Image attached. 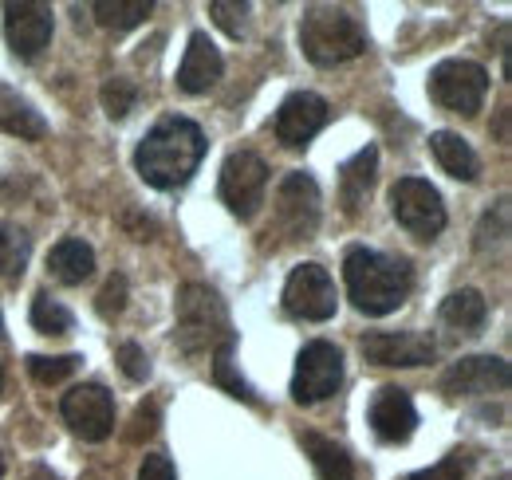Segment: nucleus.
<instances>
[{"label": "nucleus", "mask_w": 512, "mask_h": 480, "mask_svg": "<svg viewBox=\"0 0 512 480\" xmlns=\"http://www.w3.org/2000/svg\"><path fill=\"white\" fill-rule=\"evenodd\" d=\"M442 319H446L449 327H457V331L473 335V331H481V327H485V319H489V303H485L481 292L461 288V292H453V296L442 300Z\"/></svg>", "instance_id": "obj_22"}, {"label": "nucleus", "mask_w": 512, "mask_h": 480, "mask_svg": "<svg viewBox=\"0 0 512 480\" xmlns=\"http://www.w3.org/2000/svg\"><path fill=\"white\" fill-rule=\"evenodd\" d=\"M343 280H347V296L363 315H390L398 311L410 288H414V272L406 260L375 252L367 244L347 248L343 256Z\"/></svg>", "instance_id": "obj_2"}, {"label": "nucleus", "mask_w": 512, "mask_h": 480, "mask_svg": "<svg viewBox=\"0 0 512 480\" xmlns=\"http://www.w3.org/2000/svg\"><path fill=\"white\" fill-rule=\"evenodd\" d=\"M497 480H509V473H501V477H497Z\"/></svg>", "instance_id": "obj_40"}, {"label": "nucleus", "mask_w": 512, "mask_h": 480, "mask_svg": "<svg viewBox=\"0 0 512 480\" xmlns=\"http://www.w3.org/2000/svg\"><path fill=\"white\" fill-rule=\"evenodd\" d=\"M359 347H363V359L375 366H426L438 355L434 339L418 331H375V335H363Z\"/></svg>", "instance_id": "obj_14"}, {"label": "nucleus", "mask_w": 512, "mask_h": 480, "mask_svg": "<svg viewBox=\"0 0 512 480\" xmlns=\"http://www.w3.org/2000/svg\"><path fill=\"white\" fill-rule=\"evenodd\" d=\"M225 71V60L217 52V44L205 36V32H193L190 36V48H186V60L178 67V87L186 95H205Z\"/></svg>", "instance_id": "obj_17"}, {"label": "nucleus", "mask_w": 512, "mask_h": 480, "mask_svg": "<svg viewBox=\"0 0 512 480\" xmlns=\"http://www.w3.org/2000/svg\"><path fill=\"white\" fill-rule=\"evenodd\" d=\"M48 268H52V276H56L60 284L75 288V284L91 280V272H95V252H91V244L67 237L48 252Z\"/></svg>", "instance_id": "obj_21"}, {"label": "nucleus", "mask_w": 512, "mask_h": 480, "mask_svg": "<svg viewBox=\"0 0 512 480\" xmlns=\"http://www.w3.org/2000/svg\"><path fill=\"white\" fill-rule=\"evenodd\" d=\"M264 189H268V166L253 150H237L225 158L221 166V201L233 217L249 221L256 209L264 205Z\"/></svg>", "instance_id": "obj_7"}, {"label": "nucleus", "mask_w": 512, "mask_h": 480, "mask_svg": "<svg viewBox=\"0 0 512 480\" xmlns=\"http://www.w3.org/2000/svg\"><path fill=\"white\" fill-rule=\"evenodd\" d=\"M0 130L20 142H40L48 134V122L24 95H16L12 87L0 83Z\"/></svg>", "instance_id": "obj_19"}, {"label": "nucleus", "mask_w": 512, "mask_h": 480, "mask_svg": "<svg viewBox=\"0 0 512 480\" xmlns=\"http://www.w3.org/2000/svg\"><path fill=\"white\" fill-rule=\"evenodd\" d=\"M209 16L221 32H229L233 40H241L249 32V4H237V0H213L209 4Z\"/></svg>", "instance_id": "obj_30"}, {"label": "nucleus", "mask_w": 512, "mask_h": 480, "mask_svg": "<svg viewBox=\"0 0 512 480\" xmlns=\"http://www.w3.org/2000/svg\"><path fill=\"white\" fill-rule=\"evenodd\" d=\"M371 429L375 437L386 445H402L414 437V425H418V410H414V398L402 390V386H383L371 402Z\"/></svg>", "instance_id": "obj_16"}, {"label": "nucleus", "mask_w": 512, "mask_h": 480, "mask_svg": "<svg viewBox=\"0 0 512 480\" xmlns=\"http://www.w3.org/2000/svg\"><path fill=\"white\" fill-rule=\"evenodd\" d=\"M138 480H178L174 477V461L162 457V453H150L142 461V469H138Z\"/></svg>", "instance_id": "obj_35"}, {"label": "nucleus", "mask_w": 512, "mask_h": 480, "mask_svg": "<svg viewBox=\"0 0 512 480\" xmlns=\"http://www.w3.org/2000/svg\"><path fill=\"white\" fill-rule=\"evenodd\" d=\"M0 390H4V370H0Z\"/></svg>", "instance_id": "obj_39"}, {"label": "nucleus", "mask_w": 512, "mask_h": 480, "mask_svg": "<svg viewBox=\"0 0 512 480\" xmlns=\"http://www.w3.org/2000/svg\"><path fill=\"white\" fill-rule=\"evenodd\" d=\"M327 122V103L312 91H296L276 111V138L284 146H308Z\"/></svg>", "instance_id": "obj_15"}, {"label": "nucleus", "mask_w": 512, "mask_h": 480, "mask_svg": "<svg viewBox=\"0 0 512 480\" xmlns=\"http://www.w3.org/2000/svg\"><path fill=\"white\" fill-rule=\"evenodd\" d=\"M174 311H178V323H174V343H178V351L182 355H213L221 343H229V339H237L233 335V323H229V307L225 300L213 292V288H205V284H186L182 292H178V303H174Z\"/></svg>", "instance_id": "obj_3"}, {"label": "nucleus", "mask_w": 512, "mask_h": 480, "mask_svg": "<svg viewBox=\"0 0 512 480\" xmlns=\"http://www.w3.org/2000/svg\"><path fill=\"white\" fill-rule=\"evenodd\" d=\"M300 441H304V449H308V457H312V465H316L320 480H355L351 457H347L335 441H327V437H320V433H304Z\"/></svg>", "instance_id": "obj_24"}, {"label": "nucleus", "mask_w": 512, "mask_h": 480, "mask_svg": "<svg viewBox=\"0 0 512 480\" xmlns=\"http://www.w3.org/2000/svg\"><path fill=\"white\" fill-rule=\"evenodd\" d=\"M233 351H237V339H229V343H221L209 359H213V382L229 394V398H237V402H245V406H260V398H256V390L241 378V370H237V359H233Z\"/></svg>", "instance_id": "obj_23"}, {"label": "nucleus", "mask_w": 512, "mask_h": 480, "mask_svg": "<svg viewBox=\"0 0 512 480\" xmlns=\"http://www.w3.org/2000/svg\"><path fill=\"white\" fill-rule=\"evenodd\" d=\"M60 414L83 441H107L115 433V402L99 382H83L71 394H64Z\"/></svg>", "instance_id": "obj_10"}, {"label": "nucleus", "mask_w": 512, "mask_h": 480, "mask_svg": "<svg viewBox=\"0 0 512 480\" xmlns=\"http://www.w3.org/2000/svg\"><path fill=\"white\" fill-rule=\"evenodd\" d=\"M394 221L418 240H434L446 229V205L442 193L426 178H398L390 189Z\"/></svg>", "instance_id": "obj_6"}, {"label": "nucleus", "mask_w": 512, "mask_h": 480, "mask_svg": "<svg viewBox=\"0 0 512 480\" xmlns=\"http://www.w3.org/2000/svg\"><path fill=\"white\" fill-rule=\"evenodd\" d=\"M375 170H379V150L375 146H363L355 158L343 162V170H339V201H343L347 217H355L363 209V201H367V193L375 185Z\"/></svg>", "instance_id": "obj_18"}, {"label": "nucleus", "mask_w": 512, "mask_h": 480, "mask_svg": "<svg viewBox=\"0 0 512 480\" xmlns=\"http://www.w3.org/2000/svg\"><path fill=\"white\" fill-rule=\"evenodd\" d=\"M79 355H56V359H48V355H32L28 359V374H32V382H40V386H56V382H64L71 378L75 370H79Z\"/></svg>", "instance_id": "obj_28"}, {"label": "nucleus", "mask_w": 512, "mask_h": 480, "mask_svg": "<svg viewBox=\"0 0 512 480\" xmlns=\"http://www.w3.org/2000/svg\"><path fill=\"white\" fill-rule=\"evenodd\" d=\"M28 256H32V237L20 225H0V276L8 280L24 276Z\"/></svg>", "instance_id": "obj_26"}, {"label": "nucleus", "mask_w": 512, "mask_h": 480, "mask_svg": "<svg viewBox=\"0 0 512 480\" xmlns=\"http://www.w3.org/2000/svg\"><path fill=\"white\" fill-rule=\"evenodd\" d=\"M32 327L40 331V335H67L71 327H75V319H71V311H67L60 300H52L48 292H40L36 300H32Z\"/></svg>", "instance_id": "obj_27"}, {"label": "nucleus", "mask_w": 512, "mask_h": 480, "mask_svg": "<svg viewBox=\"0 0 512 480\" xmlns=\"http://www.w3.org/2000/svg\"><path fill=\"white\" fill-rule=\"evenodd\" d=\"M300 48L316 67H335L367 52V28L335 4H312L300 20Z\"/></svg>", "instance_id": "obj_4"}, {"label": "nucleus", "mask_w": 512, "mask_h": 480, "mask_svg": "<svg viewBox=\"0 0 512 480\" xmlns=\"http://www.w3.org/2000/svg\"><path fill=\"white\" fill-rule=\"evenodd\" d=\"M465 473H469V453L457 449V453L442 457L438 465H430V469H422V473H410L406 480H465Z\"/></svg>", "instance_id": "obj_31"}, {"label": "nucleus", "mask_w": 512, "mask_h": 480, "mask_svg": "<svg viewBox=\"0 0 512 480\" xmlns=\"http://www.w3.org/2000/svg\"><path fill=\"white\" fill-rule=\"evenodd\" d=\"M20 480H60V477H56L52 469H44V465H32V469H28Z\"/></svg>", "instance_id": "obj_36"}, {"label": "nucleus", "mask_w": 512, "mask_h": 480, "mask_svg": "<svg viewBox=\"0 0 512 480\" xmlns=\"http://www.w3.org/2000/svg\"><path fill=\"white\" fill-rule=\"evenodd\" d=\"M320 225V185L312 174L296 170L276 189V229L288 240H308Z\"/></svg>", "instance_id": "obj_9"}, {"label": "nucleus", "mask_w": 512, "mask_h": 480, "mask_svg": "<svg viewBox=\"0 0 512 480\" xmlns=\"http://www.w3.org/2000/svg\"><path fill=\"white\" fill-rule=\"evenodd\" d=\"M99 99H103V111L111 119H127L130 111H134V103H138V87L130 79H107Z\"/></svg>", "instance_id": "obj_29"}, {"label": "nucleus", "mask_w": 512, "mask_h": 480, "mask_svg": "<svg viewBox=\"0 0 512 480\" xmlns=\"http://www.w3.org/2000/svg\"><path fill=\"white\" fill-rule=\"evenodd\" d=\"M205 158V134L190 119H162L134 154L138 178L154 189H178L193 178V170Z\"/></svg>", "instance_id": "obj_1"}, {"label": "nucleus", "mask_w": 512, "mask_h": 480, "mask_svg": "<svg viewBox=\"0 0 512 480\" xmlns=\"http://www.w3.org/2000/svg\"><path fill=\"white\" fill-rule=\"evenodd\" d=\"M115 359H119V366H123V374H127L130 382H146V378H150V359L142 355L138 343H123V347L115 351Z\"/></svg>", "instance_id": "obj_33"}, {"label": "nucleus", "mask_w": 512, "mask_h": 480, "mask_svg": "<svg viewBox=\"0 0 512 480\" xmlns=\"http://www.w3.org/2000/svg\"><path fill=\"white\" fill-rule=\"evenodd\" d=\"M95 307H99V315H103V319L123 315V307H127V276H123V272H115V276L103 284V292H99Z\"/></svg>", "instance_id": "obj_32"}, {"label": "nucleus", "mask_w": 512, "mask_h": 480, "mask_svg": "<svg viewBox=\"0 0 512 480\" xmlns=\"http://www.w3.org/2000/svg\"><path fill=\"white\" fill-rule=\"evenodd\" d=\"M489 95V71L473 60H446L430 71V99L453 115H477Z\"/></svg>", "instance_id": "obj_5"}, {"label": "nucleus", "mask_w": 512, "mask_h": 480, "mask_svg": "<svg viewBox=\"0 0 512 480\" xmlns=\"http://www.w3.org/2000/svg\"><path fill=\"white\" fill-rule=\"evenodd\" d=\"M284 311L308 323H323L335 315V284L320 264H300L292 268L288 284H284Z\"/></svg>", "instance_id": "obj_11"}, {"label": "nucleus", "mask_w": 512, "mask_h": 480, "mask_svg": "<svg viewBox=\"0 0 512 480\" xmlns=\"http://www.w3.org/2000/svg\"><path fill=\"white\" fill-rule=\"evenodd\" d=\"M0 339H4V319H0Z\"/></svg>", "instance_id": "obj_37"}, {"label": "nucleus", "mask_w": 512, "mask_h": 480, "mask_svg": "<svg viewBox=\"0 0 512 480\" xmlns=\"http://www.w3.org/2000/svg\"><path fill=\"white\" fill-rule=\"evenodd\" d=\"M158 433V406L154 402H142L138 410H134V421H130L127 429V441L130 445H142L146 437H154Z\"/></svg>", "instance_id": "obj_34"}, {"label": "nucleus", "mask_w": 512, "mask_h": 480, "mask_svg": "<svg viewBox=\"0 0 512 480\" xmlns=\"http://www.w3.org/2000/svg\"><path fill=\"white\" fill-rule=\"evenodd\" d=\"M430 150H434L438 166L446 170L449 178H457V181H477V174H481V162H477L473 146H469V142H465L461 134H453V130H438V134L430 138Z\"/></svg>", "instance_id": "obj_20"}, {"label": "nucleus", "mask_w": 512, "mask_h": 480, "mask_svg": "<svg viewBox=\"0 0 512 480\" xmlns=\"http://www.w3.org/2000/svg\"><path fill=\"white\" fill-rule=\"evenodd\" d=\"M512 370L497 355H473V359L453 362L442 374V390L449 398H481V394H501L509 390Z\"/></svg>", "instance_id": "obj_13"}, {"label": "nucleus", "mask_w": 512, "mask_h": 480, "mask_svg": "<svg viewBox=\"0 0 512 480\" xmlns=\"http://www.w3.org/2000/svg\"><path fill=\"white\" fill-rule=\"evenodd\" d=\"M91 12H95V20H99L103 28H111V32H130V28H138V24L154 12V4H150V0H99V4H91Z\"/></svg>", "instance_id": "obj_25"}, {"label": "nucleus", "mask_w": 512, "mask_h": 480, "mask_svg": "<svg viewBox=\"0 0 512 480\" xmlns=\"http://www.w3.org/2000/svg\"><path fill=\"white\" fill-rule=\"evenodd\" d=\"M0 477H4V457H0Z\"/></svg>", "instance_id": "obj_38"}, {"label": "nucleus", "mask_w": 512, "mask_h": 480, "mask_svg": "<svg viewBox=\"0 0 512 480\" xmlns=\"http://www.w3.org/2000/svg\"><path fill=\"white\" fill-rule=\"evenodd\" d=\"M343 386V355L331 343H308L296 359L292 374V402L300 406H316L323 398H331Z\"/></svg>", "instance_id": "obj_8"}, {"label": "nucleus", "mask_w": 512, "mask_h": 480, "mask_svg": "<svg viewBox=\"0 0 512 480\" xmlns=\"http://www.w3.org/2000/svg\"><path fill=\"white\" fill-rule=\"evenodd\" d=\"M4 40L20 60H36L52 44V8L36 0L4 4Z\"/></svg>", "instance_id": "obj_12"}]
</instances>
